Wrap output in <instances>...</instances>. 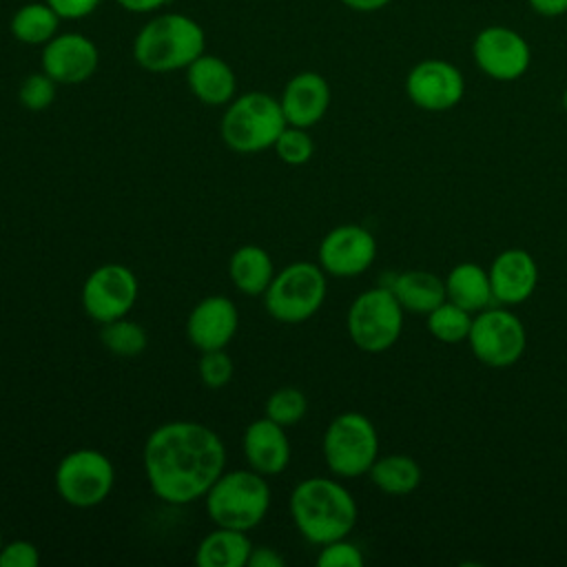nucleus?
Returning a JSON list of instances; mask_svg holds the SVG:
<instances>
[{
	"mask_svg": "<svg viewBox=\"0 0 567 567\" xmlns=\"http://www.w3.org/2000/svg\"><path fill=\"white\" fill-rule=\"evenodd\" d=\"M151 492L168 505H188L206 496L226 470V445L215 430L197 421L157 425L142 450Z\"/></svg>",
	"mask_w": 567,
	"mask_h": 567,
	"instance_id": "nucleus-1",
	"label": "nucleus"
},
{
	"mask_svg": "<svg viewBox=\"0 0 567 567\" xmlns=\"http://www.w3.org/2000/svg\"><path fill=\"white\" fill-rule=\"evenodd\" d=\"M288 509L297 532L319 547L346 538L357 523L352 494L339 481L326 476L299 481L290 492Z\"/></svg>",
	"mask_w": 567,
	"mask_h": 567,
	"instance_id": "nucleus-2",
	"label": "nucleus"
},
{
	"mask_svg": "<svg viewBox=\"0 0 567 567\" xmlns=\"http://www.w3.org/2000/svg\"><path fill=\"white\" fill-rule=\"evenodd\" d=\"M206 49V33L197 20L184 13H159L151 18L133 40L135 62L151 73L186 69Z\"/></svg>",
	"mask_w": 567,
	"mask_h": 567,
	"instance_id": "nucleus-3",
	"label": "nucleus"
},
{
	"mask_svg": "<svg viewBox=\"0 0 567 567\" xmlns=\"http://www.w3.org/2000/svg\"><path fill=\"white\" fill-rule=\"evenodd\" d=\"M208 518L219 527L255 529L268 514L270 485L264 474L246 467L221 472L204 496Z\"/></svg>",
	"mask_w": 567,
	"mask_h": 567,
	"instance_id": "nucleus-4",
	"label": "nucleus"
},
{
	"mask_svg": "<svg viewBox=\"0 0 567 567\" xmlns=\"http://www.w3.org/2000/svg\"><path fill=\"white\" fill-rule=\"evenodd\" d=\"M288 126L279 100L264 91L235 95L221 115V142L235 153H261L272 148L279 133Z\"/></svg>",
	"mask_w": 567,
	"mask_h": 567,
	"instance_id": "nucleus-5",
	"label": "nucleus"
},
{
	"mask_svg": "<svg viewBox=\"0 0 567 567\" xmlns=\"http://www.w3.org/2000/svg\"><path fill=\"white\" fill-rule=\"evenodd\" d=\"M328 281L319 264L292 261L275 272L264 292L266 312L279 323H303L326 301Z\"/></svg>",
	"mask_w": 567,
	"mask_h": 567,
	"instance_id": "nucleus-6",
	"label": "nucleus"
},
{
	"mask_svg": "<svg viewBox=\"0 0 567 567\" xmlns=\"http://www.w3.org/2000/svg\"><path fill=\"white\" fill-rule=\"evenodd\" d=\"M321 452L328 470L341 478L368 474L379 456V436L372 421L359 412H343L323 432Z\"/></svg>",
	"mask_w": 567,
	"mask_h": 567,
	"instance_id": "nucleus-7",
	"label": "nucleus"
},
{
	"mask_svg": "<svg viewBox=\"0 0 567 567\" xmlns=\"http://www.w3.org/2000/svg\"><path fill=\"white\" fill-rule=\"evenodd\" d=\"M352 343L370 354L383 352L396 343L403 330V308L388 286L361 292L346 317Z\"/></svg>",
	"mask_w": 567,
	"mask_h": 567,
	"instance_id": "nucleus-8",
	"label": "nucleus"
},
{
	"mask_svg": "<svg viewBox=\"0 0 567 567\" xmlns=\"http://www.w3.org/2000/svg\"><path fill=\"white\" fill-rule=\"evenodd\" d=\"M58 496L71 507H95L109 498L115 485L111 458L93 447H80L60 458L53 472Z\"/></svg>",
	"mask_w": 567,
	"mask_h": 567,
	"instance_id": "nucleus-9",
	"label": "nucleus"
},
{
	"mask_svg": "<svg viewBox=\"0 0 567 567\" xmlns=\"http://www.w3.org/2000/svg\"><path fill=\"white\" fill-rule=\"evenodd\" d=\"M467 343L481 363L507 368L525 352V326L505 308H485L472 319Z\"/></svg>",
	"mask_w": 567,
	"mask_h": 567,
	"instance_id": "nucleus-10",
	"label": "nucleus"
},
{
	"mask_svg": "<svg viewBox=\"0 0 567 567\" xmlns=\"http://www.w3.org/2000/svg\"><path fill=\"white\" fill-rule=\"evenodd\" d=\"M140 295L135 272L124 264H102L89 272L82 284L80 301L89 319L106 323L126 317Z\"/></svg>",
	"mask_w": 567,
	"mask_h": 567,
	"instance_id": "nucleus-11",
	"label": "nucleus"
},
{
	"mask_svg": "<svg viewBox=\"0 0 567 567\" xmlns=\"http://www.w3.org/2000/svg\"><path fill=\"white\" fill-rule=\"evenodd\" d=\"M472 55L476 66L492 80L512 82L525 75L532 62V51L527 40L503 24L485 27L478 31L472 44Z\"/></svg>",
	"mask_w": 567,
	"mask_h": 567,
	"instance_id": "nucleus-12",
	"label": "nucleus"
},
{
	"mask_svg": "<svg viewBox=\"0 0 567 567\" xmlns=\"http://www.w3.org/2000/svg\"><path fill=\"white\" fill-rule=\"evenodd\" d=\"M319 266L332 277H357L365 272L377 257L372 233L359 224H341L328 230L319 244Z\"/></svg>",
	"mask_w": 567,
	"mask_h": 567,
	"instance_id": "nucleus-13",
	"label": "nucleus"
},
{
	"mask_svg": "<svg viewBox=\"0 0 567 567\" xmlns=\"http://www.w3.org/2000/svg\"><path fill=\"white\" fill-rule=\"evenodd\" d=\"M405 93L423 111H450L465 93L461 71L445 60H423L412 66L405 78Z\"/></svg>",
	"mask_w": 567,
	"mask_h": 567,
	"instance_id": "nucleus-14",
	"label": "nucleus"
},
{
	"mask_svg": "<svg viewBox=\"0 0 567 567\" xmlns=\"http://www.w3.org/2000/svg\"><path fill=\"white\" fill-rule=\"evenodd\" d=\"M40 64L58 84H82L97 71L100 51L89 35L64 31L42 44Z\"/></svg>",
	"mask_w": 567,
	"mask_h": 567,
	"instance_id": "nucleus-15",
	"label": "nucleus"
},
{
	"mask_svg": "<svg viewBox=\"0 0 567 567\" xmlns=\"http://www.w3.org/2000/svg\"><path fill=\"white\" fill-rule=\"evenodd\" d=\"M239 328V310L224 295L199 299L186 319V337L199 350L226 348Z\"/></svg>",
	"mask_w": 567,
	"mask_h": 567,
	"instance_id": "nucleus-16",
	"label": "nucleus"
},
{
	"mask_svg": "<svg viewBox=\"0 0 567 567\" xmlns=\"http://www.w3.org/2000/svg\"><path fill=\"white\" fill-rule=\"evenodd\" d=\"M241 447L248 467L264 476L281 474L288 467L292 454L286 427L268 416L255 419L246 425Z\"/></svg>",
	"mask_w": 567,
	"mask_h": 567,
	"instance_id": "nucleus-17",
	"label": "nucleus"
},
{
	"mask_svg": "<svg viewBox=\"0 0 567 567\" xmlns=\"http://www.w3.org/2000/svg\"><path fill=\"white\" fill-rule=\"evenodd\" d=\"M279 104L290 126L310 128L328 113L330 84L317 71H301L286 82Z\"/></svg>",
	"mask_w": 567,
	"mask_h": 567,
	"instance_id": "nucleus-18",
	"label": "nucleus"
},
{
	"mask_svg": "<svg viewBox=\"0 0 567 567\" xmlns=\"http://www.w3.org/2000/svg\"><path fill=\"white\" fill-rule=\"evenodd\" d=\"M494 301L505 306L523 303L536 288L538 268L534 257L523 248H507L489 266Z\"/></svg>",
	"mask_w": 567,
	"mask_h": 567,
	"instance_id": "nucleus-19",
	"label": "nucleus"
},
{
	"mask_svg": "<svg viewBox=\"0 0 567 567\" xmlns=\"http://www.w3.org/2000/svg\"><path fill=\"white\" fill-rule=\"evenodd\" d=\"M184 71L190 93L206 106H226L237 95L235 71L219 55L204 51Z\"/></svg>",
	"mask_w": 567,
	"mask_h": 567,
	"instance_id": "nucleus-20",
	"label": "nucleus"
},
{
	"mask_svg": "<svg viewBox=\"0 0 567 567\" xmlns=\"http://www.w3.org/2000/svg\"><path fill=\"white\" fill-rule=\"evenodd\" d=\"M250 549H252V543L246 532L215 525V529L199 540L195 549V565L197 567H246Z\"/></svg>",
	"mask_w": 567,
	"mask_h": 567,
	"instance_id": "nucleus-21",
	"label": "nucleus"
},
{
	"mask_svg": "<svg viewBox=\"0 0 567 567\" xmlns=\"http://www.w3.org/2000/svg\"><path fill=\"white\" fill-rule=\"evenodd\" d=\"M275 272L277 270L270 255L257 244L239 246L228 259V277L233 286L248 297L264 295Z\"/></svg>",
	"mask_w": 567,
	"mask_h": 567,
	"instance_id": "nucleus-22",
	"label": "nucleus"
},
{
	"mask_svg": "<svg viewBox=\"0 0 567 567\" xmlns=\"http://www.w3.org/2000/svg\"><path fill=\"white\" fill-rule=\"evenodd\" d=\"M445 297L467 312H481L494 301L489 275L472 261L456 264L445 277Z\"/></svg>",
	"mask_w": 567,
	"mask_h": 567,
	"instance_id": "nucleus-23",
	"label": "nucleus"
},
{
	"mask_svg": "<svg viewBox=\"0 0 567 567\" xmlns=\"http://www.w3.org/2000/svg\"><path fill=\"white\" fill-rule=\"evenodd\" d=\"M394 297L399 299L403 310L427 315L439 303H443L445 297V281L427 270H408L392 279L388 286Z\"/></svg>",
	"mask_w": 567,
	"mask_h": 567,
	"instance_id": "nucleus-24",
	"label": "nucleus"
},
{
	"mask_svg": "<svg viewBox=\"0 0 567 567\" xmlns=\"http://www.w3.org/2000/svg\"><path fill=\"white\" fill-rule=\"evenodd\" d=\"M368 474H370V481L390 496H405L414 492L421 483V467L408 454L377 456Z\"/></svg>",
	"mask_w": 567,
	"mask_h": 567,
	"instance_id": "nucleus-25",
	"label": "nucleus"
},
{
	"mask_svg": "<svg viewBox=\"0 0 567 567\" xmlns=\"http://www.w3.org/2000/svg\"><path fill=\"white\" fill-rule=\"evenodd\" d=\"M60 16L42 0L18 7L9 20L11 35L22 44H47L60 27Z\"/></svg>",
	"mask_w": 567,
	"mask_h": 567,
	"instance_id": "nucleus-26",
	"label": "nucleus"
},
{
	"mask_svg": "<svg viewBox=\"0 0 567 567\" xmlns=\"http://www.w3.org/2000/svg\"><path fill=\"white\" fill-rule=\"evenodd\" d=\"M100 341L111 354H115L120 359H133L146 350L148 334L137 321H133L128 317H120V319L102 323Z\"/></svg>",
	"mask_w": 567,
	"mask_h": 567,
	"instance_id": "nucleus-27",
	"label": "nucleus"
},
{
	"mask_svg": "<svg viewBox=\"0 0 567 567\" xmlns=\"http://www.w3.org/2000/svg\"><path fill=\"white\" fill-rule=\"evenodd\" d=\"M472 312L445 299L434 310L427 312V330L434 339L443 343H461L467 339L472 328Z\"/></svg>",
	"mask_w": 567,
	"mask_h": 567,
	"instance_id": "nucleus-28",
	"label": "nucleus"
},
{
	"mask_svg": "<svg viewBox=\"0 0 567 567\" xmlns=\"http://www.w3.org/2000/svg\"><path fill=\"white\" fill-rule=\"evenodd\" d=\"M264 416L272 419L275 423L284 425V427H292L297 425L306 412H308V399L299 388L292 385H284L279 390H275L264 405Z\"/></svg>",
	"mask_w": 567,
	"mask_h": 567,
	"instance_id": "nucleus-29",
	"label": "nucleus"
},
{
	"mask_svg": "<svg viewBox=\"0 0 567 567\" xmlns=\"http://www.w3.org/2000/svg\"><path fill=\"white\" fill-rule=\"evenodd\" d=\"M275 153L277 157L288 164V166H303L306 162H310L312 153H315V142L308 133V128L301 126H286L277 142H275Z\"/></svg>",
	"mask_w": 567,
	"mask_h": 567,
	"instance_id": "nucleus-30",
	"label": "nucleus"
},
{
	"mask_svg": "<svg viewBox=\"0 0 567 567\" xmlns=\"http://www.w3.org/2000/svg\"><path fill=\"white\" fill-rule=\"evenodd\" d=\"M55 93H58V82L47 75L44 71H38V73H31L27 75L20 86H18V102L27 109V111H47L53 100H55Z\"/></svg>",
	"mask_w": 567,
	"mask_h": 567,
	"instance_id": "nucleus-31",
	"label": "nucleus"
},
{
	"mask_svg": "<svg viewBox=\"0 0 567 567\" xmlns=\"http://www.w3.org/2000/svg\"><path fill=\"white\" fill-rule=\"evenodd\" d=\"M233 370L235 365H233V359L226 354V348L204 350L199 354L197 374H199V381L210 390L224 388L233 379Z\"/></svg>",
	"mask_w": 567,
	"mask_h": 567,
	"instance_id": "nucleus-32",
	"label": "nucleus"
},
{
	"mask_svg": "<svg viewBox=\"0 0 567 567\" xmlns=\"http://www.w3.org/2000/svg\"><path fill=\"white\" fill-rule=\"evenodd\" d=\"M363 551L357 543L346 538L330 540L321 545L317 554V565L319 567H361L363 565Z\"/></svg>",
	"mask_w": 567,
	"mask_h": 567,
	"instance_id": "nucleus-33",
	"label": "nucleus"
},
{
	"mask_svg": "<svg viewBox=\"0 0 567 567\" xmlns=\"http://www.w3.org/2000/svg\"><path fill=\"white\" fill-rule=\"evenodd\" d=\"M40 551L31 540L13 538L0 547V567H38Z\"/></svg>",
	"mask_w": 567,
	"mask_h": 567,
	"instance_id": "nucleus-34",
	"label": "nucleus"
},
{
	"mask_svg": "<svg viewBox=\"0 0 567 567\" xmlns=\"http://www.w3.org/2000/svg\"><path fill=\"white\" fill-rule=\"evenodd\" d=\"M62 20H82L91 16L102 0H44Z\"/></svg>",
	"mask_w": 567,
	"mask_h": 567,
	"instance_id": "nucleus-35",
	"label": "nucleus"
},
{
	"mask_svg": "<svg viewBox=\"0 0 567 567\" xmlns=\"http://www.w3.org/2000/svg\"><path fill=\"white\" fill-rule=\"evenodd\" d=\"M284 565H286L284 556L275 547H268V545H257V547L252 545L248 563H246V567H284Z\"/></svg>",
	"mask_w": 567,
	"mask_h": 567,
	"instance_id": "nucleus-36",
	"label": "nucleus"
},
{
	"mask_svg": "<svg viewBox=\"0 0 567 567\" xmlns=\"http://www.w3.org/2000/svg\"><path fill=\"white\" fill-rule=\"evenodd\" d=\"M532 11L545 18H558L567 13V0H527Z\"/></svg>",
	"mask_w": 567,
	"mask_h": 567,
	"instance_id": "nucleus-37",
	"label": "nucleus"
},
{
	"mask_svg": "<svg viewBox=\"0 0 567 567\" xmlns=\"http://www.w3.org/2000/svg\"><path fill=\"white\" fill-rule=\"evenodd\" d=\"M124 11L131 13H153L157 9H162L168 0H115Z\"/></svg>",
	"mask_w": 567,
	"mask_h": 567,
	"instance_id": "nucleus-38",
	"label": "nucleus"
},
{
	"mask_svg": "<svg viewBox=\"0 0 567 567\" xmlns=\"http://www.w3.org/2000/svg\"><path fill=\"white\" fill-rule=\"evenodd\" d=\"M348 9L352 11H359V13H372V11H379L383 7H388L392 0H341Z\"/></svg>",
	"mask_w": 567,
	"mask_h": 567,
	"instance_id": "nucleus-39",
	"label": "nucleus"
},
{
	"mask_svg": "<svg viewBox=\"0 0 567 567\" xmlns=\"http://www.w3.org/2000/svg\"><path fill=\"white\" fill-rule=\"evenodd\" d=\"M563 106L567 109V91H565V95H563Z\"/></svg>",
	"mask_w": 567,
	"mask_h": 567,
	"instance_id": "nucleus-40",
	"label": "nucleus"
},
{
	"mask_svg": "<svg viewBox=\"0 0 567 567\" xmlns=\"http://www.w3.org/2000/svg\"><path fill=\"white\" fill-rule=\"evenodd\" d=\"M2 543H4V540H2V534H0V547H2Z\"/></svg>",
	"mask_w": 567,
	"mask_h": 567,
	"instance_id": "nucleus-41",
	"label": "nucleus"
}]
</instances>
